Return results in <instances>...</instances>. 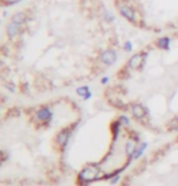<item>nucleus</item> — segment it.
<instances>
[{
  "label": "nucleus",
  "instance_id": "1",
  "mask_svg": "<svg viewBox=\"0 0 178 186\" xmlns=\"http://www.w3.org/2000/svg\"><path fill=\"white\" fill-rule=\"evenodd\" d=\"M37 117H38L39 121H50L51 117H53V112L48 107H44L37 113Z\"/></svg>",
  "mask_w": 178,
  "mask_h": 186
},
{
  "label": "nucleus",
  "instance_id": "2",
  "mask_svg": "<svg viewBox=\"0 0 178 186\" xmlns=\"http://www.w3.org/2000/svg\"><path fill=\"white\" fill-rule=\"evenodd\" d=\"M68 139H70V131H68V129H63L62 131H60L59 135H58V141L62 146H66Z\"/></svg>",
  "mask_w": 178,
  "mask_h": 186
},
{
  "label": "nucleus",
  "instance_id": "3",
  "mask_svg": "<svg viewBox=\"0 0 178 186\" xmlns=\"http://www.w3.org/2000/svg\"><path fill=\"white\" fill-rule=\"evenodd\" d=\"M132 113L136 118H143L145 116V110L141 105H134L132 107Z\"/></svg>",
  "mask_w": 178,
  "mask_h": 186
},
{
  "label": "nucleus",
  "instance_id": "4",
  "mask_svg": "<svg viewBox=\"0 0 178 186\" xmlns=\"http://www.w3.org/2000/svg\"><path fill=\"white\" fill-rule=\"evenodd\" d=\"M146 146H148V145L144 143V144H141V146H140L139 148H136V150H134V152H133V158H136V159H137V158H139V157L141 156L143 151L146 148Z\"/></svg>",
  "mask_w": 178,
  "mask_h": 186
},
{
  "label": "nucleus",
  "instance_id": "5",
  "mask_svg": "<svg viewBox=\"0 0 178 186\" xmlns=\"http://www.w3.org/2000/svg\"><path fill=\"white\" fill-rule=\"evenodd\" d=\"M133 148H134V145L132 141H129L128 144H127V147H126V150H127V152L129 153V156L132 157V155H133Z\"/></svg>",
  "mask_w": 178,
  "mask_h": 186
},
{
  "label": "nucleus",
  "instance_id": "6",
  "mask_svg": "<svg viewBox=\"0 0 178 186\" xmlns=\"http://www.w3.org/2000/svg\"><path fill=\"white\" fill-rule=\"evenodd\" d=\"M170 130H177L178 129V118H175L171 123H170Z\"/></svg>",
  "mask_w": 178,
  "mask_h": 186
},
{
  "label": "nucleus",
  "instance_id": "7",
  "mask_svg": "<svg viewBox=\"0 0 178 186\" xmlns=\"http://www.w3.org/2000/svg\"><path fill=\"white\" fill-rule=\"evenodd\" d=\"M119 123L121 125H128L129 124V119L127 118V117H124V116H122V117H119Z\"/></svg>",
  "mask_w": 178,
  "mask_h": 186
},
{
  "label": "nucleus",
  "instance_id": "8",
  "mask_svg": "<svg viewBox=\"0 0 178 186\" xmlns=\"http://www.w3.org/2000/svg\"><path fill=\"white\" fill-rule=\"evenodd\" d=\"M119 175H116V176H115V178H114V179H112V180H111V184H112V185H114V184H115V183H116V181H119Z\"/></svg>",
  "mask_w": 178,
  "mask_h": 186
}]
</instances>
